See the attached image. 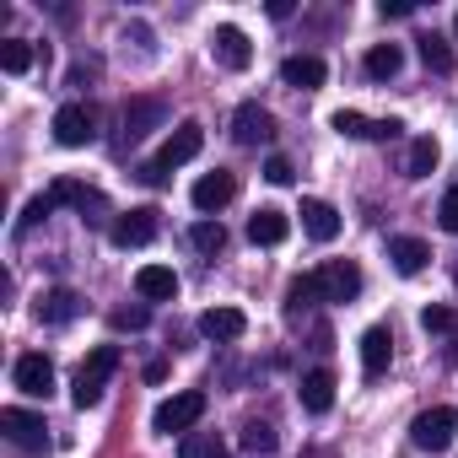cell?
<instances>
[{
  "mask_svg": "<svg viewBox=\"0 0 458 458\" xmlns=\"http://www.w3.org/2000/svg\"><path fill=\"white\" fill-rule=\"evenodd\" d=\"M81 308H87V302H81L71 286H55V292L38 297L33 313H38V324H71V318H81Z\"/></svg>",
  "mask_w": 458,
  "mask_h": 458,
  "instance_id": "obj_19",
  "label": "cell"
},
{
  "mask_svg": "<svg viewBox=\"0 0 458 458\" xmlns=\"http://www.w3.org/2000/svg\"><path fill=\"white\" fill-rule=\"evenodd\" d=\"M399 71H404V49L399 44H372L367 49V76L372 81H394Z\"/></svg>",
  "mask_w": 458,
  "mask_h": 458,
  "instance_id": "obj_23",
  "label": "cell"
},
{
  "mask_svg": "<svg viewBox=\"0 0 458 458\" xmlns=\"http://www.w3.org/2000/svg\"><path fill=\"white\" fill-rule=\"evenodd\" d=\"M265 178H270V183H292V178H297V167H292L286 157H270V162H265Z\"/></svg>",
  "mask_w": 458,
  "mask_h": 458,
  "instance_id": "obj_36",
  "label": "cell"
},
{
  "mask_svg": "<svg viewBox=\"0 0 458 458\" xmlns=\"http://www.w3.org/2000/svg\"><path fill=\"white\" fill-rule=\"evenodd\" d=\"M302 233L313 243H335L340 238V210L329 199H302Z\"/></svg>",
  "mask_w": 458,
  "mask_h": 458,
  "instance_id": "obj_17",
  "label": "cell"
},
{
  "mask_svg": "<svg viewBox=\"0 0 458 458\" xmlns=\"http://www.w3.org/2000/svg\"><path fill=\"white\" fill-rule=\"evenodd\" d=\"M146 324H151L146 308H114V329H130V335H135V329H146Z\"/></svg>",
  "mask_w": 458,
  "mask_h": 458,
  "instance_id": "obj_33",
  "label": "cell"
},
{
  "mask_svg": "<svg viewBox=\"0 0 458 458\" xmlns=\"http://www.w3.org/2000/svg\"><path fill=\"white\" fill-rule=\"evenodd\" d=\"M453 281H458V265H453Z\"/></svg>",
  "mask_w": 458,
  "mask_h": 458,
  "instance_id": "obj_39",
  "label": "cell"
},
{
  "mask_svg": "<svg viewBox=\"0 0 458 458\" xmlns=\"http://www.w3.org/2000/svg\"><path fill=\"white\" fill-rule=\"evenodd\" d=\"M437 216H442V226H447V233H458V183L442 194V210H437Z\"/></svg>",
  "mask_w": 458,
  "mask_h": 458,
  "instance_id": "obj_35",
  "label": "cell"
},
{
  "mask_svg": "<svg viewBox=\"0 0 458 458\" xmlns=\"http://www.w3.org/2000/svg\"><path fill=\"white\" fill-rule=\"evenodd\" d=\"M189 243H194L199 254H221V249H226V226H221L216 216H205V221L189 226Z\"/></svg>",
  "mask_w": 458,
  "mask_h": 458,
  "instance_id": "obj_25",
  "label": "cell"
},
{
  "mask_svg": "<svg viewBox=\"0 0 458 458\" xmlns=\"http://www.w3.org/2000/svg\"><path fill=\"white\" fill-rule=\"evenodd\" d=\"M162 119H167V108H162L157 98H130V103H124V135H130V140H140V135L157 130Z\"/></svg>",
  "mask_w": 458,
  "mask_h": 458,
  "instance_id": "obj_21",
  "label": "cell"
},
{
  "mask_svg": "<svg viewBox=\"0 0 458 458\" xmlns=\"http://www.w3.org/2000/svg\"><path fill=\"white\" fill-rule=\"evenodd\" d=\"M199 146H205V130H199L194 119H183V124H178V130L162 140V151H157L151 162H140V178H146V183H162L173 167L194 162V157H199Z\"/></svg>",
  "mask_w": 458,
  "mask_h": 458,
  "instance_id": "obj_1",
  "label": "cell"
},
{
  "mask_svg": "<svg viewBox=\"0 0 458 458\" xmlns=\"http://www.w3.org/2000/svg\"><path fill=\"white\" fill-rule=\"evenodd\" d=\"M324 76H329V71H324V60H318V55H292V60L281 65V81H286V87H297V92L324 87Z\"/></svg>",
  "mask_w": 458,
  "mask_h": 458,
  "instance_id": "obj_20",
  "label": "cell"
},
{
  "mask_svg": "<svg viewBox=\"0 0 458 458\" xmlns=\"http://www.w3.org/2000/svg\"><path fill=\"white\" fill-rule=\"evenodd\" d=\"M420 60H426V71H437V76H453V49H447V38H437V33H426L420 38Z\"/></svg>",
  "mask_w": 458,
  "mask_h": 458,
  "instance_id": "obj_29",
  "label": "cell"
},
{
  "mask_svg": "<svg viewBox=\"0 0 458 458\" xmlns=\"http://www.w3.org/2000/svg\"><path fill=\"white\" fill-rule=\"evenodd\" d=\"M233 135H238V146H265V140H276V114L259 103H243L233 114Z\"/></svg>",
  "mask_w": 458,
  "mask_h": 458,
  "instance_id": "obj_12",
  "label": "cell"
},
{
  "mask_svg": "<svg viewBox=\"0 0 458 458\" xmlns=\"http://www.w3.org/2000/svg\"><path fill=\"white\" fill-rule=\"evenodd\" d=\"M297 399H302V410H308V415H329V410H335V372H329V367L302 372Z\"/></svg>",
  "mask_w": 458,
  "mask_h": 458,
  "instance_id": "obj_15",
  "label": "cell"
},
{
  "mask_svg": "<svg viewBox=\"0 0 458 458\" xmlns=\"http://www.w3.org/2000/svg\"><path fill=\"white\" fill-rule=\"evenodd\" d=\"M243 447H249V453H276V426L249 420V426H243Z\"/></svg>",
  "mask_w": 458,
  "mask_h": 458,
  "instance_id": "obj_32",
  "label": "cell"
},
{
  "mask_svg": "<svg viewBox=\"0 0 458 458\" xmlns=\"http://www.w3.org/2000/svg\"><path fill=\"white\" fill-rule=\"evenodd\" d=\"M178 458H226V442L216 431H189L178 442Z\"/></svg>",
  "mask_w": 458,
  "mask_h": 458,
  "instance_id": "obj_27",
  "label": "cell"
},
{
  "mask_svg": "<svg viewBox=\"0 0 458 458\" xmlns=\"http://www.w3.org/2000/svg\"><path fill=\"white\" fill-rule=\"evenodd\" d=\"M33 44L28 38H6V44H0V71H6V76H22V71H33Z\"/></svg>",
  "mask_w": 458,
  "mask_h": 458,
  "instance_id": "obj_28",
  "label": "cell"
},
{
  "mask_svg": "<svg viewBox=\"0 0 458 458\" xmlns=\"http://www.w3.org/2000/svg\"><path fill=\"white\" fill-rule=\"evenodd\" d=\"M453 33H458V17H453Z\"/></svg>",
  "mask_w": 458,
  "mask_h": 458,
  "instance_id": "obj_38",
  "label": "cell"
},
{
  "mask_svg": "<svg viewBox=\"0 0 458 458\" xmlns=\"http://www.w3.org/2000/svg\"><path fill=\"white\" fill-rule=\"evenodd\" d=\"M44 216H55V194H38V199H28V210H22V226H38Z\"/></svg>",
  "mask_w": 458,
  "mask_h": 458,
  "instance_id": "obj_34",
  "label": "cell"
},
{
  "mask_svg": "<svg viewBox=\"0 0 458 458\" xmlns=\"http://www.w3.org/2000/svg\"><path fill=\"white\" fill-rule=\"evenodd\" d=\"M453 431H458V410H447V404H431V410H420L410 420V442L420 453H442L453 442Z\"/></svg>",
  "mask_w": 458,
  "mask_h": 458,
  "instance_id": "obj_5",
  "label": "cell"
},
{
  "mask_svg": "<svg viewBox=\"0 0 458 458\" xmlns=\"http://www.w3.org/2000/svg\"><path fill=\"white\" fill-rule=\"evenodd\" d=\"M199 415H205V394L199 388H183V394H173V399H162L157 410H151V431H162V437H173V431H194L199 426Z\"/></svg>",
  "mask_w": 458,
  "mask_h": 458,
  "instance_id": "obj_3",
  "label": "cell"
},
{
  "mask_svg": "<svg viewBox=\"0 0 458 458\" xmlns=\"http://www.w3.org/2000/svg\"><path fill=\"white\" fill-rule=\"evenodd\" d=\"M437 140L431 135H420V140H410V157H404V178H426L431 167H437Z\"/></svg>",
  "mask_w": 458,
  "mask_h": 458,
  "instance_id": "obj_26",
  "label": "cell"
},
{
  "mask_svg": "<svg viewBox=\"0 0 458 458\" xmlns=\"http://www.w3.org/2000/svg\"><path fill=\"white\" fill-rule=\"evenodd\" d=\"M55 140L60 146H92L98 140V108L92 103H65L60 114H55Z\"/></svg>",
  "mask_w": 458,
  "mask_h": 458,
  "instance_id": "obj_7",
  "label": "cell"
},
{
  "mask_svg": "<svg viewBox=\"0 0 458 458\" xmlns=\"http://www.w3.org/2000/svg\"><path fill=\"white\" fill-rule=\"evenodd\" d=\"M388 259H394L399 276H420L426 259H431V249H426L420 238H388Z\"/></svg>",
  "mask_w": 458,
  "mask_h": 458,
  "instance_id": "obj_22",
  "label": "cell"
},
{
  "mask_svg": "<svg viewBox=\"0 0 458 458\" xmlns=\"http://www.w3.org/2000/svg\"><path fill=\"white\" fill-rule=\"evenodd\" d=\"M119 361H124V351H119V345H98V351L76 367V383H71L76 410H92V404L103 399V388H108V377L119 372Z\"/></svg>",
  "mask_w": 458,
  "mask_h": 458,
  "instance_id": "obj_2",
  "label": "cell"
},
{
  "mask_svg": "<svg viewBox=\"0 0 458 458\" xmlns=\"http://www.w3.org/2000/svg\"><path fill=\"white\" fill-rule=\"evenodd\" d=\"M199 335L216 345H233L249 335V313L243 308H210V313H199Z\"/></svg>",
  "mask_w": 458,
  "mask_h": 458,
  "instance_id": "obj_10",
  "label": "cell"
},
{
  "mask_svg": "<svg viewBox=\"0 0 458 458\" xmlns=\"http://www.w3.org/2000/svg\"><path fill=\"white\" fill-rule=\"evenodd\" d=\"M0 431H6V442L22 447V453H49V426L33 410H17V404L0 410Z\"/></svg>",
  "mask_w": 458,
  "mask_h": 458,
  "instance_id": "obj_6",
  "label": "cell"
},
{
  "mask_svg": "<svg viewBox=\"0 0 458 458\" xmlns=\"http://www.w3.org/2000/svg\"><path fill=\"white\" fill-rule=\"evenodd\" d=\"M249 238H254L259 249H281V243L292 238V216L276 210V205H259V210L249 216Z\"/></svg>",
  "mask_w": 458,
  "mask_h": 458,
  "instance_id": "obj_13",
  "label": "cell"
},
{
  "mask_svg": "<svg viewBox=\"0 0 458 458\" xmlns=\"http://www.w3.org/2000/svg\"><path fill=\"white\" fill-rule=\"evenodd\" d=\"M157 210L151 205H140V210H124L114 226H108V238H114V249H146L151 238H157Z\"/></svg>",
  "mask_w": 458,
  "mask_h": 458,
  "instance_id": "obj_9",
  "label": "cell"
},
{
  "mask_svg": "<svg viewBox=\"0 0 458 458\" xmlns=\"http://www.w3.org/2000/svg\"><path fill=\"white\" fill-rule=\"evenodd\" d=\"M329 124H335L340 135H351V140H377V119H367V114H356V108H340Z\"/></svg>",
  "mask_w": 458,
  "mask_h": 458,
  "instance_id": "obj_30",
  "label": "cell"
},
{
  "mask_svg": "<svg viewBox=\"0 0 458 458\" xmlns=\"http://www.w3.org/2000/svg\"><path fill=\"white\" fill-rule=\"evenodd\" d=\"M210 55H216L221 71H249V65H254V44H249V33L233 28V22H221V28L210 33Z\"/></svg>",
  "mask_w": 458,
  "mask_h": 458,
  "instance_id": "obj_8",
  "label": "cell"
},
{
  "mask_svg": "<svg viewBox=\"0 0 458 458\" xmlns=\"http://www.w3.org/2000/svg\"><path fill=\"white\" fill-rule=\"evenodd\" d=\"M233 194H238V178H233V173H221V167H216V173H205V178L189 189L194 210H205V216H216L221 205H233Z\"/></svg>",
  "mask_w": 458,
  "mask_h": 458,
  "instance_id": "obj_11",
  "label": "cell"
},
{
  "mask_svg": "<svg viewBox=\"0 0 458 458\" xmlns=\"http://www.w3.org/2000/svg\"><path fill=\"white\" fill-rule=\"evenodd\" d=\"M377 12H383V17H410V12H415V0H383Z\"/></svg>",
  "mask_w": 458,
  "mask_h": 458,
  "instance_id": "obj_37",
  "label": "cell"
},
{
  "mask_svg": "<svg viewBox=\"0 0 458 458\" xmlns=\"http://www.w3.org/2000/svg\"><path fill=\"white\" fill-rule=\"evenodd\" d=\"M313 286H318V302H356L361 297V265L356 259H329L313 270Z\"/></svg>",
  "mask_w": 458,
  "mask_h": 458,
  "instance_id": "obj_4",
  "label": "cell"
},
{
  "mask_svg": "<svg viewBox=\"0 0 458 458\" xmlns=\"http://www.w3.org/2000/svg\"><path fill=\"white\" fill-rule=\"evenodd\" d=\"M388 361H394V335H388L383 324H372V329L361 335V377L377 383V377L388 372Z\"/></svg>",
  "mask_w": 458,
  "mask_h": 458,
  "instance_id": "obj_14",
  "label": "cell"
},
{
  "mask_svg": "<svg viewBox=\"0 0 458 458\" xmlns=\"http://www.w3.org/2000/svg\"><path fill=\"white\" fill-rule=\"evenodd\" d=\"M420 329H426V335H458V313L442 308V302H437V308H420Z\"/></svg>",
  "mask_w": 458,
  "mask_h": 458,
  "instance_id": "obj_31",
  "label": "cell"
},
{
  "mask_svg": "<svg viewBox=\"0 0 458 458\" xmlns=\"http://www.w3.org/2000/svg\"><path fill=\"white\" fill-rule=\"evenodd\" d=\"M12 377H17V388H22L28 399H44V394L55 388V361L33 351V356H22V361L12 367Z\"/></svg>",
  "mask_w": 458,
  "mask_h": 458,
  "instance_id": "obj_16",
  "label": "cell"
},
{
  "mask_svg": "<svg viewBox=\"0 0 458 458\" xmlns=\"http://www.w3.org/2000/svg\"><path fill=\"white\" fill-rule=\"evenodd\" d=\"M49 194H55V205H76L81 216H87V210H108V205H103V194H98V189H87V183H76V178H60Z\"/></svg>",
  "mask_w": 458,
  "mask_h": 458,
  "instance_id": "obj_24",
  "label": "cell"
},
{
  "mask_svg": "<svg viewBox=\"0 0 458 458\" xmlns=\"http://www.w3.org/2000/svg\"><path fill=\"white\" fill-rule=\"evenodd\" d=\"M135 292H140V302H173L178 297V276L167 265H140L135 270Z\"/></svg>",
  "mask_w": 458,
  "mask_h": 458,
  "instance_id": "obj_18",
  "label": "cell"
}]
</instances>
